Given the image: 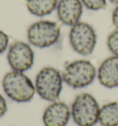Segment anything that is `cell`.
<instances>
[{
    "label": "cell",
    "mask_w": 118,
    "mask_h": 126,
    "mask_svg": "<svg viewBox=\"0 0 118 126\" xmlns=\"http://www.w3.org/2000/svg\"><path fill=\"white\" fill-rule=\"evenodd\" d=\"M2 87L5 94L17 103L32 101L36 94L34 83L24 72L10 71L2 79Z\"/></svg>",
    "instance_id": "obj_1"
},
{
    "label": "cell",
    "mask_w": 118,
    "mask_h": 126,
    "mask_svg": "<svg viewBox=\"0 0 118 126\" xmlns=\"http://www.w3.org/2000/svg\"><path fill=\"white\" fill-rule=\"evenodd\" d=\"M61 73L64 83L73 89L89 86L97 77L95 66L87 59H78L67 63Z\"/></svg>",
    "instance_id": "obj_2"
},
{
    "label": "cell",
    "mask_w": 118,
    "mask_h": 126,
    "mask_svg": "<svg viewBox=\"0 0 118 126\" xmlns=\"http://www.w3.org/2000/svg\"><path fill=\"white\" fill-rule=\"evenodd\" d=\"M100 105L90 93H80L71 104V119L77 126H95L98 123Z\"/></svg>",
    "instance_id": "obj_3"
},
{
    "label": "cell",
    "mask_w": 118,
    "mask_h": 126,
    "mask_svg": "<svg viewBox=\"0 0 118 126\" xmlns=\"http://www.w3.org/2000/svg\"><path fill=\"white\" fill-rule=\"evenodd\" d=\"M62 73L54 67H44L37 73L34 81L36 94L48 102L58 100L63 89Z\"/></svg>",
    "instance_id": "obj_4"
},
{
    "label": "cell",
    "mask_w": 118,
    "mask_h": 126,
    "mask_svg": "<svg viewBox=\"0 0 118 126\" xmlns=\"http://www.w3.org/2000/svg\"><path fill=\"white\" fill-rule=\"evenodd\" d=\"M61 30L58 23L51 20H39L27 30L28 42L38 48H47L58 42Z\"/></svg>",
    "instance_id": "obj_5"
},
{
    "label": "cell",
    "mask_w": 118,
    "mask_h": 126,
    "mask_svg": "<svg viewBox=\"0 0 118 126\" xmlns=\"http://www.w3.org/2000/svg\"><path fill=\"white\" fill-rule=\"evenodd\" d=\"M69 43L72 49L79 55L92 54L97 45V34L94 28L83 21L76 23L69 32Z\"/></svg>",
    "instance_id": "obj_6"
},
{
    "label": "cell",
    "mask_w": 118,
    "mask_h": 126,
    "mask_svg": "<svg viewBox=\"0 0 118 126\" xmlns=\"http://www.w3.org/2000/svg\"><path fill=\"white\" fill-rule=\"evenodd\" d=\"M7 59L12 71L25 72L34 64V52L30 44L16 41L8 47Z\"/></svg>",
    "instance_id": "obj_7"
},
{
    "label": "cell",
    "mask_w": 118,
    "mask_h": 126,
    "mask_svg": "<svg viewBox=\"0 0 118 126\" xmlns=\"http://www.w3.org/2000/svg\"><path fill=\"white\" fill-rule=\"evenodd\" d=\"M70 119V107L59 100L50 103L45 108L42 117L44 126H67Z\"/></svg>",
    "instance_id": "obj_8"
},
{
    "label": "cell",
    "mask_w": 118,
    "mask_h": 126,
    "mask_svg": "<svg viewBox=\"0 0 118 126\" xmlns=\"http://www.w3.org/2000/svg\"><path fill=\"white\" fill-rule=\"evenodd\" d=\"M56 12L61 23L72 27L80 21L83 5L80 0H58Z\"/></svg>",
    "instance_id": "obj_9"
},
{
    "label": "cell",
    "mask_w": 118,
    "mask_h": 126,
    "mask_svg": "<svg viewBox=\"0 0 118 126\" xmlns=\"http://www.w3.org/2000/svg\"><path fill=\"white\" fill-rule=\"evenodd\" d=\"M97 79L105 88L118 87V57L113 55L101 63L97 70Z\"/></svg>",
    "instance_id": "obj_10"
},
{
    "label": "cell",
    "mask_w": 118,
    "mask_h": 126,
    "mask_svg": "<svg viewBox=\"0 0 118 126\" xmlns=\"http://www.w3.org/2000/svg\"><path fill=\"white\" fill-rule=\"evenodd\" d=\"M57 3L58 0H26V7L33 16L44 17L56 9Z\"/></svg>",
    "instance_id": "obj_11"
},
{
    "label": "cell",
    "mask_w": 118,
    "mask_h": 126,
    "mask_svg": "<svg viewBox=\"0 0 118 126\" xmlns=\"http://www.w3.org/2000/svg\"><path fill=\"white\" fill-rule=\"evenodd\" d=\"M98 123L102 126H118V102L105 103L100 108Z\"/></svg>",
    "instance_id": "obj_12"
},
{
    "label": "cell",
    "mask_w": 118,
    "mask_h": 126,
    "mask_svg": "<svg viewBox=\"0 0 118 126\" xmlns=\"http://www.w3.org/2000/svg\"><path fill=\"white\" fill-rule=\"evenodd\" d=\"M107 47L113 55L118 57V30L112 32L108 35Z\"/></svg>",
    "instance_id": "obj_13"
},
{
    "label": "cell",
    "mask_w": 118,
    "mask_h": 126,
    "mask_svg": "<svg viewBox=\"0 0 118 126\" xmlns=\"http://www.w3.org/2000/svg\"><path fill=\"white\" fill-rule=\"evenodd\" d=\"M80 1L83 7L92 11L101 10L106 7V0H80Z\"/></svg>",
    "instance_id": "obj_14"
},
{
    "label": "cell",
    "mask_w": 118,
    "mask_h": 126,
    "mask_svg": "<svg viewBox=\"0 0 118 126\" xmlns=\"http://www.w3.org/2000/svg\"><path fill=\"white\" fill-rule=\"evenodd\" d=\"M8 45H9V37L5 32L0 30V55L3 54L8 49L9 47Z\"/></svg>",
    "instance_id": "obj_15"
},
{
    "label": "cell",
    "mask_w": 118,
    "mask_h": 126,
    "mask_svg": "<svg viewBox=\"0 0 118 126\" xmlns=\"http://www.w3.org/2000/svg\"><path fill=\"white\" fill-rule=\"evenodd\" d=\"M8 111V103L2 94H0V119L3 118Z\"/></svg>",
    "instance_id": "obj_16"
},
{
    "label": "cell",
    "mask_w": 118,
    "mask_h": 126,
    "mask_svg": "<svg viewBox=\"0 0 118 126\" xmlns=\"http://www.w3.org/2000/svg\"><path fill=\"white\" fill-rule=\"evenodd\" d=\"M112 21H113L114 26L116 28V30H118V5H117V7L114 9V11H113Z\"/></svg>",
    "instance_id": "obj_17"
},
{
    "label": "cell",
    "mask_w": 118,
    "mask_h": 126,
    "mask_svg": "<svg viewBox=\"0 0 118 126\" xmlns=\"http://www.w3.org/2000/svg\"><path fill=\"white\" fill-rule=\"evenodd\" d=\"M111 3H113V4H115V5H118V0H109Z\"/></svg>",
    "instance_id": "obj_18"
}]
</instances>
